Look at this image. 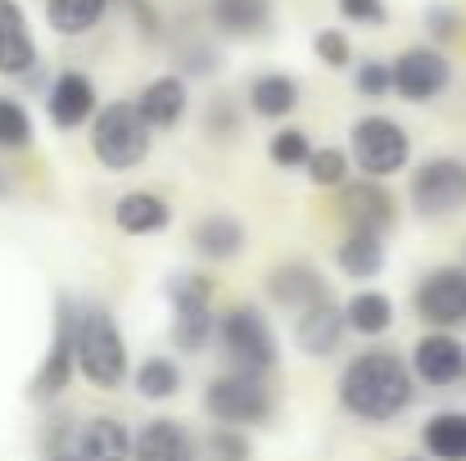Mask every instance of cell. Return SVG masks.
<instances>
[{
  "label": "cell",
  "mask_w": 466,
  "mask_h": 461,
  "mask_svg": "<svg viewBox=\"0 0 466 461\" xmlns=\"http://www.w3.org/2000/svg\"><path fill=\"white\" fill-rule=\"evenodd\" d=\"M172 304H208V281L204 276H177L172 281Z\"/></svg>",
  "instance_id": "38"
},
{
  "label": "cell",
  "mask_w": 466,
  "mask_h": 461,
  "mask_svg": "<svg viewBox=\"0 0 466 461\" xmlns=\"http://www.w3.org/2000/svg\"><path fill=\"white\" fill-rule=\"evenodd\" d=\"M137 389L146 398H172L181 389V371L167 362V357H150L141 371H137Z\"/></svg>",
  "instance_id": "28"
},
{
  "label": "cell",
  "mask_w": 466,
  "mask_h": 461,
  "mask_svg": "<svg viewBox=\"0 0 466 461\" xmlns=\"http://www.w3.org/2000/svg\"><path fill=\"white\" fill-rule=\"evenodd\" d=\"M137 109H141V118H146L150 127H172V123L186 114V86H181V77H155V82L141 91Z\"/></svg>",
  "instance_id": "16"
},
{
  "label": "cell",
  "mask_w": 466,
  "mask_h": 461,
  "mask_svg": "<svg viewBox=\"0 0 466 461\" xmlns=\"http://www.w3.org/2000/svg\"><path fill=\"white\" fill-rule=\"evenodd\" d=\"M312 45H317V59H321L326 68H344V64H349V55H353V50H349V36H344V32H335V27L317 32V41H312Z\"/></svg>",
  "instance_id": "34"
},
{
  "label": "cell",
  "mask_w": 466,
  "mask_h": 461,
  "mask_svg": "<svg viewBox=\"0 0 466 461\" xmlns=\"http://www.w3.org/2000/svg\"><path fill=\"white\" fill-rule=\"evenodd\" d=\"M177 316H172V344L181 353H199L208 344V330H213V312L208 304H172Z\"/></svg>",
  "instance_id": "26"
},
{
  "label": "cell",
  "mask_w": 466,
  "mask_h": 461,
  "mask_svg": "<svg viewBox=\"0 0 466 461\" xmlns=\"http://www.w3.org/2000/svg\"><path fill=\"white\" fill-rule=\"evenodd\" d=\"M385 263V245L376 231H353L344 245H339V267L349 276H376Z\"/></svg>",
  "instance_id": "25"
},
{
  "label": "cell",
  "mask_w": 466,
  "mask_h": 461,
  "mask_svg": "<svg viewBox=\"0 0 466 461\" xmlns=\"http://www.w3.org/2000/svg\"><path fill=\"white\" fill-rule=\"evenodd\" d=\"M353 158L367 176H394L408 163V136L394 118H362L353 127Z\"/></svg>",
  "instance_id": "6"
},
{
  "label": "cell",
  "mask_w": 466,
  "mask_h": 461,
  "mask_svg": "<svg viewBox=\"0 0 466 461\" xmlns=\"http://www.w3.org/2000/svg\"><path fill=\"white\" fill-rule=\"evenodd\" d=\"M344 217H349L353 231H376L380 236L394 222V199L380 185H371V176H367L362 185H349L344 190Z\"/></svg>",
  "instance_id": "12"
},
{
  "label": "cell",
  "mask_w": 466,
  "mask_h": 461,
  "mask_svg": "<svg viewBox=\"0 0 466 461\" xmlns=\"http://www.w3.org/2000/svg\"><path fill=\"white\" fill-rule=\"evenodd\" d=\"M358 91L371 95V100L385 95V91H394V64H376V59L362 64V68H358Z\"/></svg>",
  "instance_id": "35"
},
{
  "label": "cell",
  "mask_w": 466,
  "mask_h": 461,
  "mask_svg": "<svg viewBox=\"0 0 466 461\" xmlns=\"http://www.w3.org/2000/svg\"><path fill=\"white\" fill-rule=\"evenodd\" d=\"M408 461H421V457H408Z\"/></svg>",
  "instance_id": "41"
},
{
  "label": "cell",
  "mask_w": 466,
  "mask_h": 461,
  "mask_svg": "<svg viewBox=\"0 0 466 461\" xmlns=\"http://www.w3.org/2000/svg\"><path fill=\"white\" fill-rule=\"evenodd\" d=\"M208 461H249V444H245V435L240 430H213V439H208Z\"/></svg>",
  "instance_id": "33"
},
{
  "label": "cell",
  "mask_w": 466,
  "mask_h": 461,
  "mask_svg": "<svg viewBox=\"0 0 466 461\" xmlns=\"http://www.w3.org/2000/svg\"><path fill=\"white\" fill-rule=\"evenodd\" d=\"M105 9H109V0H46V18H50V27L64 32V36L91 32V27L105 18Z\"/></svg>",
  "instance_id": "24"
},
{
  "label": "cell",
  "mask_w": 466,
  "mask_h": 461,
  "mask_svg": "<svg viewBox=\"0 0 466 461\" xmlns=\"http://www.w3.org/2000/svg\"><path fill=\"white\" fill-rule=\"evenodd\" d=\"M73 357L82 366V376L100 389H118L127 376V353H123V335L114 330L109 312L86 307L73 316Z\"/></svg>",
  "instance_id": "2"
},
{
  "label": "cell",
  "mask_w": 466,
  "mask_h": 461,
  "mask_svg": "<svg viewBox=\"0 0 466 461\" xmlns=\"http://www.w3.org/2000/svg\"><path fill=\"white\" fill-rule=\"evenodd\" d=\"M339 14L353 23H385V0H339Z\"/></svg>",
  "instance_id": "37"
},
{
  "label": "cell",
  "mask_w": 466,
  "mask_h": 461,
  "mask_svg": "<svg viewBox=\"0 0 466 461\" xmlns=\"http://www.w3.org/2000/svg\"><path fill=\"white\" fill-rule=\"evenodd\" d=\"M195 249L204 258H236L245 249V226L236 217H227V213H213V217H204L195 226Z\"/></svg>",
  "instance_id": "18"
},
{
  "label": "cell",
  "mask_w": 466,
  "mask_h": 461,
  "mask_svg": "<svg viewBox=\"0 0 466 461\" xmlns=\"http://www.w3.org/2000/svg\"><path fill=\"white\" fill-rule=\"evenodd\" d=\"M96 114V86L86 73H59L50 86V118L55 127H82Z\"/></svg>",
  "instance_id": "11"
},
{
  "label": "cell",
  "mask_w": 466,
  "mask_h": 461,
  "mask_svg": "<svg viewBox=\"0 0 466 461\" xmlns=\"http://www.w3.org/2000/svg\"><path fill=\"white\" fill-rule=\"evenodd\" d=\"M249 100H254V109H258L263 118H286V114L299 105V86H295V77H286V73H263V77H254Z\"/></svg>",
  "instance_id": "23"
},
{
  "label": "cell",
  "mask_w": 466,
  "mask_h": 461,
  "mask_svg": "<svg viewBox=\"0 0 466 461\" xmlns=\"http://www.w3.org/2000/svg\"><path fill=\"white\" fill-rule=\"evenodd\" d=\"M32 141V118L23 114V105L0 95V145L5 150H23Z\"/></svg>",
  "instance_id": "30"
},
{
  "label": "cell",
  "mask_w": 466,
  "mask_h": 461,
  "mask_svg": "<svg viewBox=\"0 0 466 461\" xmlns=\"http://www.w3.org/2000/svg\"><path fill=\"white\" fill-rule=\"evenodd\" d=\"M344 312H349V326H353L358 335H380V330H390V321H394V304H390L380 290L353 295V304L344 307Z\"/></svg>",
  "instance_id": "27"
},
{
  "label": "cell",
  "mask_w": 466,
  "mask_h": 461,
  "mask_svg": "<svg viewBox=\"0 0 466 461\" xmlns=\"http://www.w3.org/2000/svg\"><path fill=\"white\" fill-rule=\"evenodd\" d=\"M222 344H227L231 362L249 376H258L277 362V335L254 307H236L222 316Z\"/></svg>",
  "instance_id": "4"
},
{
  "label": "cell",
  "mask_w": 466,
  "mask_h": 461,
  "mask_svg": "<svg viewBox=\"0 0 466 461\" xmlns=\"http://www.w3.org/2000/svg\"><path fill=\"white\" fill-rule=\"evenodd\" d=\"M339 403L362 421H394L412 403L408 366L394 353H362L339 376Z\"/></svg>",
  "instance_id": "1"
},
{
  "label": "cell",
  "mask_w": 466,
  "mask_h": 461,
  "mask_svg": "<svg viewBox=\"0 0 466 461\" xmlns=\"http://www.w3.org/2000/svg\"><path fill=\"white\" fill-rule=\"evenodd\" d=\"M73 316L64 312V321H59V335H55V348H50V357H46V366H41V376H36V385H32V394L36 398H50V394H59L64 385H68V371H73Z\"/></svg>",
  "instance_id": "19"
},
{
  "label": "cell",
  "mask_w": 466,
  "mask_h": 461,
  "mask_svg": "<svg viewBox=\"0 0 466 461\" xmlns=\"http://www.w3.org/2000/svg\"><path fill=\"white\" fill-rule=\"evenodd\" d=\"M449 77H453V68H449V59H444L440 50L417 45V50H403V55L394 59V91H399L403 100H412V105L435 100V95L449 86Z\"/></svg>",
  "instance_id": "8"
},
{
  "label": "cell",
  "mask_w": 466,
  "mask_h": 461,
  "mask_svg": "<svg viewBox=\"0 0 466 461\" xmlns=\"http://www.w3.org/2000/svg\"><path fill=\"white\" fill-rule=\"evenodd\" d=\"M412 366H417V376L426 380V385H440V389H449V385H458L466 376V348L453 339V335H426L421 344H417V353H412Z\"/></svg>",
  "instance_id": "10"
},
{
  "label": "cell",
  "mask_w": 466,
  "mask_h": 461,
  "mask_svg": "<svg viewBox=\"0 0 466 461\" xmlns=\"http://www.w3.org/2000/svg\"><path fill=\"white\" fill-rule=\"evenodd\" d=\"M344 172H349V158L339 150H312L309 158V176L317 185H339L344 181Z\"/></svg>",
  "instance_id": "31"
},
{
  "label": "cell",
  "mask_w": 466,
  "mask_h": 461,
  "mask_svg": "<svg viewBox=\"0 0 466 461\" xmlns=\"http://www.w3.org/2000/svg\"><path fill=\"white\" fill-rule=\"evenodd\" d=\"M132 461H195V444L177 421H150L137 435V457Z\"/></svg>",
  "instance_id": "15"
},
{
  "label": "cell",
  "mask_w": 466,
  "mask_h": 461,
  "mask_svg": "<svg viewBox=\"0 0 466 461\" xmlns=\"http://www.w3.org/2000/svg\"><path fill=\"white\" fill-rule=\"evenodd\" d=\"M272 18V0H213V23L231 36H254Z\"/></svg>",
  "instance_id": "21"
},
{
  "label": "cell",
  "mask_w": 466,
  "mask_h": 461,
  "mask_svg": "<svg viewBox=\"0 0 466 461\" xmlns=\"http://www.w3.org/2000/svg\"><path fill=\"white\" fill-rule=\"evenodd\" d=\"M55 461H91V457H86V453H59Z\"/></svg>",
  "instance_id": "40"
},
{
  "label": "cell",
  "mask_w": 466,
  "mask_h": 461,
  "mask_svg": "<svg viewBox=\"0 0 466 461\" xmlns=\"http://www.w3.org/2000/svg\"><path fill=\"white\" fill-rule=\"evenodd\" d=\"M36 64V45L27 36V27H14L9 36H0V73H27Z\"/></svg>",
  "instance_id": "29"
},
{
  "label": "cell",
  "mask_w": 466,
  "mask_h": 461,
  "mask_svg": "<svg viewBox=\"0 0 466 461\" xmlns=\"http://www.w3.org/2000/svg\"><path fill=\"white\" fill-rule=\"evenodd\" d=\"M426 453L440 461H466V412H440L426 421Z\"/></svg>",
  "instance_id": "22"
},
{
  "label": "cell",
  "mask_w": 466,
  "mask_h": 461,
  "mask_svg": "<svg viewBox=\"0 0 466 461\" xmlns=\"http://www.w3.org/2000/svg\"><path fill=\"white\" fill-rule=\"evenodd\" d=\"M412 204L421 217H449L466 208V163L462 158H431L412 176Z\"/></svg>",
  "instance_id": "5"
},
{
  "label": "cell",
  "mask_w": 466,
  "mask_h": 461,
  "mask_svg": "<svg viewBox=\"0 0 466 461\" xmlns=\"http://www.w3.org/2000/svg\"><path fill=\"white\" fill-rule=\"evenodd\" d=\"M82 453H86L91 461H127V457H137V439L127 435L123 421L100 416V421L86 426V435H82Z\"/></svg>",
  "instance_id": "17"
},
{
  "label": "cell",
  "mask_w": 466,
  "mask_h": 461,
  "mask_svg": "<svg viewBox=\"0 0 466 461\" xmlns=\"http://www.w3.org/2000/svg\"><path fill=\"white\" fill-rule=\"evenodd\" d=\"M208 412L222 421V426H249V421H263L268 416V389L258 376L249 371H236V376H218L208 385Z\"/></svg>",
  "instance_id": "7"
},
{
  "label": "cell",
  "mask_w": 466,
  "mask_h": 461,
  "mask_svg": "<svg viewBox=\"0 0 466 461\" xmlns=\"http://www.w3.org/2000/svg\"><path fill=\"white\" fill-rule=\"evenodd\" d=\"M426 32L440 36V41H449V36L458 32V9H453V5H431V9H426Z\"/></svg>",
  "instance_id": "36"
},
{
  "label": "cell",
  "mask_w": 466,
  "mask_h": 461,
  "mask_svg": "<svg viewBox=\"0 0 466 461\" xmlns=\"http://www.w3.org/2000/svg\"><path fill=\"white\" fill-rule=\"evenodd\" d=\"M91 145H96V158L105 167H114V172L137 167L146 158V150H150V123L141 118L137 105H109L96 118Z\"/></svg>",
  "instance_id": "3"
},
{
  "label": "cell",
  "mask_w": 466,
  "mask_h": 461,
  "mask_svg": "<svg viewBox=\"0 0 466 461\" xmlns=\"http://www.w3.org/2000/svg\"><path fill=\"white\" fill-rule=\"evenodd\" d=\"M344 326H349V312H339L335 304H321L304 312L299 316V348L312 353V357H326V353H335L339 348V335H344Z\"/></svg>",
  "instance_id": "14"
},
{
  "label": "cell",
  "mask_w": 466,
  "mask_h": 461,
  "mask_svg": "<svg viewBox=\"0 0 466 461\" xmlns=\"http://www.w3.org/2000/svg\"><path fill=\"white\" fill-rule=\"evenodd\" d=\"M114 217H118V226H123L127 236H150V231H163V226H167V204L155 199V195H146V190H132V195L118 199Z\"/></svg>",
  "instance_id": "20"
},
{
  "label": "cell",
  "mask_w": 466,
  "mask_h": 461,
  "mask_svg": "<svg viewBox=\"0 0 466 461\" xmlns=\"http://www.w3.org/2000/svg\"><path fill=\"white\" fill-rule=\"evenodd\" d=\"M309 158H312V150H309V136L304 132H281L277 141H272V163L277 167H309Z\"/></svg>",
  "instance_id": "32"
},
{
  "label": "cell",
  "mask_w": 466,
  "mask_h": 461,
  "mask_svg": "<svg viewBox=\"0 0 466 461\" xmlns=\"http://www.w3.org/2000/svg\"><path fill=\"white\" fill-rule=\"evenodd\" d=\"M14 27H23V9L14 0H0V36H9Z\"/></svg>",
  "instance_id": "39"
},
{
  "label": "cell",
  "mask_w": 466,
  "mask_h": 461,
  "mask_svg": "<svg viewBox=\"0 0 466 461\" xmlns=\"http://www.w3.org/2000/svg\"><path fill=\"white\" fill-rule=\"evenodd\" d=\"M272 299L281 307H290V312H312V307L326 304V286H321V276L312 272V267H281V272H272Z\"/></svg>",
  "instance_id": "13"
},
{
  "label": "cell",
  "mask_w": 466,
  "mask_h": 461,
  "mask_svg": "<svg viewBox=\"0 0 466 461\" xmlns=\"http://www.w3.org/2000/svg\"><path fill=\"white\" fill-rule=\"evenodd\" d=\"M417 312L431 326H466V272L462 267H440L421 281Z\"/></svg>",
  "instance_id": "9"
}]
</instances>
